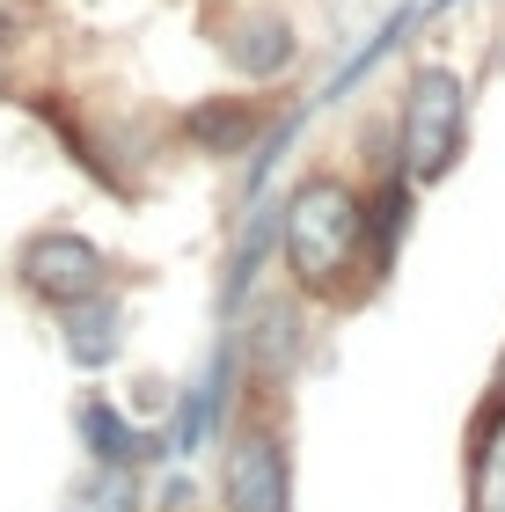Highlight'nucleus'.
Returning a JSON list of instances; mask_svg holds the SVG:
<instances>
[{"mask_svg":"<svg viewBox=\"0 0 505 512\" xmlns=\"http://www.w3.org/2000/svg\"><path fill=\"white\" fill-rule=\"evenodd\" d=\"M279 249L301 300H344L366 278V198L330 169L301 176L279 198Z\"/></svg>","mask_w":505,"mask_h":512,"instance_id":"f257e3e1","label":"nucleus"},{"mask_svg":"<svg viewBox=\"0 0 505 512\" xmlns=\"http://www.w3.org/2000/svg\"><path fill=\"white\" fill-rule=\"evenodd\" d=\"M462 139H469V81L454 74V66L425 59L410 66L403 81V110H396V169L418 183H447L454 161H462Z\"/></svg>","mask_w":505,"mask_h":512,"instance_id":"f03ea898","label":"nucleus"},{"mask_svg":"<svg viewBox=\"0 0 505 512\" xmlns=\"http://www.w3.org/2000/svg\"><path fill=\"white\" fill-rule=\"evenodd\" d=\"M220 447V512H293V454L279 425L242 417Z\"/></svg>","mask_w":505,"mask_h":512,"instance_id":"7ed1b4c3","label":"nucleus"},{"mask_svg":"<svg viewBox=\"0 0 505 512\" xmlns=\"http://www.w3.org/2000/svg\"><path fill=\"white\" fill-rule=\"evenodd\" d=\"M15 278L44 308H74V300L110 293V256L88 235H74V227H37V235L15 249Z\"/></svg>","mask_w":505,"mask_h":512,"instance_id":"20e7f679","label":"nucleus"},{"mask_svg":"<svg viewBox=\"0 0 505 512\" xmlns=\"http://www.w3.org/2000/svg\"><path fill=\"white\" fill-rule=\"evenodd\" d=\"M235 381H242V337H235V322H220L213 352H205L198 381H183V403H176V425H169V454L176 461L205 454V439L227 425V410H235Z\"/></svg>","mask_w":505,"mask_h":512,"instance_id":"39448f33","label":"nucleus"},{"mask_svg":"<svg viewBox=\"0 0 505 512\" xmlns=\"http://www.w3.org/2000/svg\"><path fill=\"white\" fill-rule=\"evenodd\" d=\"M213 44H220V59L235 66L242 81H279L293 59H301V37H293V22L279 15V8H227L220 15V30H213Z\"/></svg>","mask_w":505,"mask_h":512,"instance_id":"423d86ee","label":"nucleus"},{"mask_svg":"<svg viewBox=\"0 0 505 512\" xmlns=\"http://www.w3.org/2000/svg\"><path fill=\"white\" fill-rule=\"evenodd\" d=\"M74 432L88 461H103V469H147V461H169V432L154 425H132L118 403H103V395H81L74 403Z\"/></svg>","mask_w":505,"mask_h":512,"instance_id":"0eeeda50","label":"nucleus"},{"mask_svg":"<svg viewBox=\"0 0 505 512\" xmlns=\"http://www.w3.org/2000/svg\"><path fill=\"white\" fill-rule=\"evenodd\" d=\"M235 249H227V271H220V293H213V315L220 322H235L249 300H257V278L271 264V249H279V198H264V205H249V213H235Z\"/></svg>","mask_w":505,"mask_h":512,"instance_id":"6e6552de","label":"nucleus"},{"mask_svg":"<svg viewBox=\"0 0 505 512\" xmlns=\"http://www.w3.org/2000/svg\"><path fill=\"white\" fill-rule=\"evenodd\" d=\"M279 118V110H264L257 96H198L183 110V139H191V154H213V161H235L264 139V125Z\"/></svg>","mask_w":505,"mask_h":512,"instance_id":"1a4fd4ad","label":"nucleus"},{"mask_svg":"<svg viewBox=\"0 0 505 512\" xmlns=\"http://www.w3.org/2000/svg\"><path fill=\"white\" fill-rule=\"evenodd\" d=\"M59 352H66L74 374H110V366L125 359V308L110 293L59 308Z\"/></svg>","mask_w":505,"mask_h":512,"instance_id":"9d476101","label":"nucleus"},{"mask_svg":"<svg viewBox=\"0 0 505 512\" xmlns=\"http://www.w3.org/2000/svg\"><path fill=\"white\" fill-rule=\"evenodd\" d=\"M410 220H418V183L403 169H381L374 198H366V286H381L396 271V256L410 242Z\"/></svg>","mask_w":505,"mask_h":512,"instance_id":"9b49d317","label":"nucleus"},{"mask_svg":"<svg viewBox=\"0 0 505 512\" xmlns=\"http://www.w3.org/2000/svg\"><path fill=\"white\" fill-rule=\"evenodd\" d=\"M469 512H505V388L469 425Z\"/></svg>","mask_w":505,"mask_h":512,"instance_id":"f8f14e48","label":"nucleus"},{"mask_svg":"<svg viewBox=\"0 0 505 512\" xmlns=\"http://www.w3.org/2000/svg\"><path fill=\"white\" fill-rule=\"evenodd\" d=\"M418 15H425V8H418V0H403V8H388V15L374 22V37H366V44H359V52H352V59H344V66H337V74L323 81V96H308V103H337V96H352V88H359L366 74H374V66H381L388 52H396V44H403L410 30H418Z\"/></svg>","mask_w":505,"mask_h":512,"instance_id":"ddd939ff","label":"nucleus"},{"mask_svg":"<svg viewBox=\"0 0 505 512\" xmlns=\"http://www.w3.org/2000/svg\"><path fill=\"white\" fill-rule=\"evenodd\" d=\"M59 512H147L140 469H103V461H88V469L66 483Z\"/></svg>","mask_w":505,"mask_h":512,"instance_id":"4468645a","label":"nucleus"},{"mask_svg":"<svg viewBox=\"0 0 505 512\" xmlns=\"http://www.w3.org/2000/svg\"><path fill=\"white\" fill-rule=\"evenodd\" d=\"M154 410H169V381H140V417H154Z\"/></svg>","mask_w":505,"mask_h":512,"instance_id":"2eb2a0df","label":"nucleus"},{"mask_svg":"<svg viewBox=\"0 0 505 512\" xmlns=\"http://www.w3.org/2000/svg\"><path fill=\"white\" fill-rule=\"evenodd\" d=\"M8 52H15V15L0 8V59H8Z\"/></svg>","mask_w":505,"mask_h":512,"instance_id":"dca6fc26","label":"nucleus"},{"mask_svg":"<svg viewBox=\"0 0 505 512\" xmlns=\"http://www.w3.org/2000/svg\"><path fill=\"white\" fill-rule=\"evenodd\" d=\"M447 8H462V0H425V15H447Z\"/></svg>","mask_w":505,"mask_h":512,"instance_id":"f3484780","label":"nucleus"}]
</instances>
